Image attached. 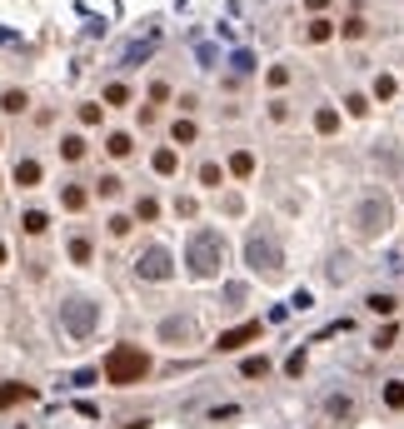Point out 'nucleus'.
Here are the masks:
<instances>
[{"mask_svg": "<svg viewBox=\"0 0 404 429\" xmlns=\"http://www.w3.org/2000/svg\"><path fill=\"white\" fill-rule=\"evenodd\" d=\"M385 404H390V410H404V379H390L385 384Z\"/></svg>", "mask_w": 404, "mask_h": 429, "instance_id": "obj_14", "label": "nucleus"}, {"mask_svg": "<svg viewBox=\"0 0 404 429\" xmlns=\"http://www.w3.org/2000/svg\"><path fill=\"white\" fill-rule=\"evenodd\" d=\"M155 170H160V175H175V170H180V155H175V150H155Z\"/></svg>", "mask_w": 404, "mask_h": 429, "instance_id": "obj_10", "label": "nucleus"}, {"mask_svg": "<svg viewBox=\"0 0 404 429\" xmlns=\"http://www.w3.org/2000/svg\"><path fill=\"white\" fill-rule=\"evenodd\" d=\"M155 210H160L155 200H140V205H135V214H140V220H155Z\"/></svg>", "mask_w": 404, "mask_h": 429, "instance_id": "obj_31", "label": "nucleus"}, {"mask_svg": "<svg viewBox=\"0 0 404 429\" xmlns=\"http://www.w3.org/2000/svg\"><path fill=\"white\" fill-rule=\"evenodd\" d=\"M330 30H334L330 20H314V26H310V40H330Z\"/></svg>", "mask_w": 404, "mask_h": 429, "instance_id": "obj_28", "label": "nucleus"}, {"mask_svg": "<svg viewBox=\"0 0 404 429\" xmlns=\"http://www.w3.org/2000/svg\"><path fill=\"white\" fill-rule=\"evenodd\" d=\"M390 220H394V205H390L385 195L359 200V210H354V225H359V235H385V230H390Z\"/></svg>", "mask_w": 404, "mask_h": 429, "instance_id": "obj_5", "label": "nucleus"}, {"mask_svg": "<svg viewBox=\"0 0 404 429\" xmlns=\"http://www.w3.org/2000/svg\"><path fill=\"white\" fill-rule=\"evenodd\" d=\"M100 195H105V200L120 195V180H115V175H100Z\"/></svg>", "mask_w": 404, "mask_h": 429, "instance_id": "obj_27", "label": "nucleus"}, {"mask_svg": "<svg viewBox=\"0 0 404 429\" xmlns=\"http://www.w3.org/2000/svg\"><path fill=\"white\" fill-rule=\"evenodd\" d=\"M35 180H40V165H35V160H20V165H15V185H20V190H30Z\"/></svg>", "mask_w": 404, "mask_h": 429, "instance_id": "obj_9", "label": "nucleus"}, {"mask_svg": "<svg viewBox=\"0 0 404 429\" xmlns=\"http://www.w3.org/2000/svg\"><path fill=\"white\" fill-rule=\"evenodd\" d=\"M185 265H190V275H200V280L220 275V265H225V240H220V230H195V235H190Z\"/></svg>", "mask_w": 404, "mask_h": 429, "instance_id": "obj_1", "label": "nucleus"}, {"mask_svg": "<svg viewBox=\"0 0 404 429\" xmlns=\"http://www.w3.org/2000/svg\"><path fill=\"white\" fill-rule=\"evenodd\" d=\"M60 325H65L70 339H85L100 325V305L95 299H65V305H60Z\"/></svg>", "mask_w": 404, "mask_h": 429, "instance_id": "obj_4", "label": "nucleus"}, {"mask_svg": "<svg viewBox=\"0 0 404 429\" xmlns=\"http://www.w3.org/2000/svg\"><path fill=\"white\" fill-rule=\"evenodd\" d=\"M365 305H370L374 315H394V295H370Z\"/></svg>", "mask_w": 404, "mask_h": 429, "instance_id": "obj_20", "label": "nucleus"}, {"mask_svg": "<svg viewBox=\"0 0 404 429\" xmlns=\"http://www.w3.org/2000/svg\"><path fill=\"white\" fill-rule=\"evenodd\" d=\"M374 95H379V100H390V95H394V80H390V75H379V80H374Z\"/></svg>", "mask_w": 404, "mask_h": 429, "instance_id": "obj_25", "label": "nucleus"}, {"mask_svg": "<svg viewBox=\"0 0 404 429\" xmlns=\"http://www.w3.org/2000/svg\"><path fill=\"white\" fill-rule=\"evenodd\" d=\"M345 105H350V115H365V110H370V100H365V95H350Z\"/></svg>", "mask_w": 404, "mask_h": 429, "instance_id": "obj_29", "label": "nucleus"}, {"mask_svg": "<svg viewBox=\"0 0 404 429\" xmlns=\"http://www.w3.org/2000/svg\"><path fill=\"white\" fill-rule=\"evenodd\" d=\"M100 110H105V105H85L80 120H85V125H100Z\"/></svg>", "mask_w": 404, "mask_h": 429, "instance_id": "obj_30", "label": "nucleus"}, {"mask_svg": "<svg viewBox=\"0 0 404 429\" xmlns=\"http://www.w3.org/2000/svg\"><path fill=\"white\" fill-rule=\"evenodd\" d=\"M200 180H205V185H220V180H225V170H220V165H205V170H200Z\"/></svg>", "mask_w": 404, "mask_h": 429, "instance_id": "obj_26", "label": "nucleus"}, {"mask_svg": "<svg viewBox=\"0 0 404 429\" xmlns=\"http://www.w3.org/2000/svg\"><path fill=\"white\" fill-rule=\"evenodd\" d=\"M130 100V90H125V85H110V90H105V105H125Z\"/></svg>", "mask_w": 404, "mask_h": 429, "instance_id": "obj_24", "label": "nucleus"}, {"mask_svg": "<svg viewBox=\"0 0 404 429\" xmlns=\"http://www.w3.org/2000/svg\"><path fill=\"white\" fill-rule=\"evenodd\" d=\"M0 110H6V115H20V110H26V90H6V95H0Z\"/></svg>", "mask_w": 404, "mask_h": 429, "instance_id": "obj_11", "label": "nucleus"}, {"mask_svg": "<svg viewBox=\"0 0 404 429\" xmlns=\"http://www.w3.org/2000/svg\"><path fill=\"white\" fill-rule=\"evenodd\" d=\"M60 200H65V210H85V200H90V195H85L80 185H65V195H60Z\"/></svg>", "mask_w": 404, "mask_h": 429, "instance_id": "obj_19", "label": "nucleus"}, {"mask_svg": "<svg viewBox=\"0 0 404 429\" xmlns=\"http://www.w3.org/2000/svg\"><path fill=\"white\" fill-rule=\"evenodd\" d=\"M105 150H110L115 160H120V155H130V135H110V140H105Z\"/></svg>", "mask_w": 404, "mask_h": 429, "instance_id": "obj_22", "label": "nucleus"}, {"mask_svg": "<svg viewBox=\"0 0 404 429\" xmlns=\"http://www.w3.org/2000/svg\"><path fill=\"white\" fill-rule=\"evenodd\" d=\"M15 399H30V390H26V384H6V390H0V410H10Z\"/></svg>", "mask_w": 404, "mask_h": 429, "instance_id": "obj_15", "label": "nucleus"}, {"mask_svg": "<svg viewBox=\"0 0 404 429\" xmlns=\"http://www.w3.org/2000/svg\"><path fill=\"white\" fill-rule=\"evenodd\" d=\"M314 130H320V135H334V130H339V115H334V110H320V115H314Z\"/></svg>", "mask_w": 404, "mask_h": 429, "instance_id": "obj_17", "label": "nucleus"}, {"mask_svg": "<svg viewBox=\"0 0 404 429\" xmlns=\"http://www.w3.org/2000/svg\"><path fill=\"white\" fill-rule=\"evenodd\" d=\"M0 265H6V245H0Z\"/></svg>", "mask_w": 404, "mask_h": 429, "instance_id": "obj_32", "label": "nucleus"}, {"mask_svg": "<svg viewBox=\"0 0 404 429\" xmlns=\"http://www.w3.org/2000/svg\"><path fill=\"white\" fill-rule=\"evenodd\" d=\"M170 270H175V260H170L165 245H150V250L135 260V275H140V280H170Z\"/></svg>", "mask_w": 404, "mask_h": 429, "instance_id": "obj_6", "label": "nucleus"}, {"mask_svg": "<svg viewBox=\"0 0 404 429\" xmlns=\"http://www.w3.org/2000/svg\"><path fill=\"white\" fill-rule=\"evenodd\" d=\"M60 155H65V160H80V155H85V140H80V135H65V140H60Z\"/></svg>", "mask_w": 404, "mask_h": 429, "instance_id": "obj_18", "label": "nucleus"}, {"mask_svg": "<svg viewBox=\"0 0 404 429\" xmlns=\"http://www.w3.org/2000/svg\"><path fill=\"white\" fill-rule=\"evenodd\" d=\"M240 375H245V379H260V375H270V359H265V355L245 359V364H240Z\"/></svg>", "mask_w": 404, "mask_h": 429, "instance_id": "obj_12", "label": "nucleus"}, {"mask_svg": "<svg viewBox=\"0 0 404 429\" xmlns=\"http://www.w3.org/2000/svg\"><path fill=\"white\" fill-rule=\"evenodd\" d=\"M245 260L254 270H265V275H280L285 270V250H280V240H274L270 230H254L250 240H245Z\"/></svg>", "mask_w": 404, "mask_h": 429, "instance_id": "obj_3", "label": "nucleus"}, {"mask_svg": "<svg viewBox=\"0 0 404 429\" xmlns=\"http://www.w3.org/2000/svg\"><path fill=\"white\" fill-rule=\"evenodd\" d=\"M195 140V120H175V145H190Z\"/></svg>", "mask_w": 404, "mask_h": 429, "instance_id": "obj_23", "label": "nucleus"}, {"mask_svg": "<svg viewBox=\"0 0 404 429\" xmlns=\"http://www.w3.org/2000/svg\"><path fill=\"white\" fill-rule=\"evenodd\" d=\"M20 225H26L30 235H46V225H50V220H46V210H26V220H20Z\"/></svg>", "mask_w": 404, "mask_h": 429, "instance_id": "obj_16", "label": "nucleus"}, {"mask_svg": "<svg viewBox=\"0 0 404 429\" xmlns=\"http://www.w3.org/2000/svg\"><path fill=\"white\" fill-rule=\"evenodd\" d=\"M90 255H95L90 240H70V260H75V265H90Z\"/></svg>", "mask_w": 404, "mask_h": 429, "instance_id": "obj_21", "label": "nucleus"}, {"mask_svg": "<svg viewBox=\"0 0 404 429\" xmlns=\"http://www.w3.org/2000/svg\"><path fill=\"white\" fill-rule=\"evenodd\" d=\"M160 335H165V339H190V319H165Z\"/></svg>", "mask_w": 404, "mask_h": 429, "instance_id": "obj_13", "label": "nucleus"}, {"mask_svg": "<svg viewBox=\"0 0 404 429\" xmlns=\"http://www.w3.org/2000/svg\"><path fill=\"white\" fill-rule=\"evenodd\" d=\"M145 375H150V355L140 345H115L105 355V379L110 384H140Z\"/></svg>", "mask_w": 404, "mask_h": 429, "instance_id": "obj_2", "label": "nucleus"}, {"mask_svg": "<svg viewBox=\"0 0 404 429\" xmlns=\"http://www.w3.org/2000/svg\"><path fill=\"white\" fill-rule=\"evenodd\" d=\"M230 175H254V155H250V150H235V155H230Z\"/></svg>", "mask_w": 404, "mask_h": 429, "instance_id": "obj_8", "label": "nucleus"}, {"mask_svg": "<svg viewBox=\"0 0 404 429\" xmlns=\"http://www.w3.org/2000/svg\"><path fill=\"white\" fill-rule=\"evenodd\" d=\"M250 339H260V319H250V325H235V330H225V335L215 339V350H220V355H230V350L250 345Z\"/></svg>", "mask_w": 404, "mask_h": 429, "instance_id": "obj_7", "label": "nucleus"}]
</instances>
